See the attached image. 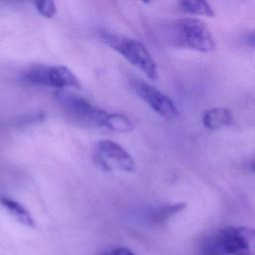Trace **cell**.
<instances>
[{"instance_id":"cell-5","label":"cell","mask_w":255,"mask_h":255,"mask_svg":"<svg viewBox=\"0 0 255 255\" xmlns=\"http://www.w3.org/2000/svg\"><path fill=\"white\" fill-rule=\"evenodd\" d=\"M24 79L32 84L53 87L59 90L65 88L81 89L78 77L67 67L62 65H37L24 73Z\"/></svg>"},{"instance_id":"cell-9","label":"cell","mask_w":255,"mask_h":255,"mask_svg":"<svg viewBox=\"0 0 255 255\" xmlns=\"http://www.w3.org/2000/svg\"><path fill=\"white\" fill-rule=\"evenodd\" d=\"M0 203L18 222L28 227H35V221L31 213L21 203L6 196L0 197Z\"/></svg>"},{"instance_id":"cell-12","label":"cell","mask_w":255,"mask_h":255,"mask_svg":"<svg viewBox=\"0 0 255 255\" xmlns=\"http://www.w3.org/2000/svg\"><path fill=\"white\" fill-rule=\"evenodd\" d=\"M34 5L38 10V12L46 18H53L57 12V7L54 1H50V0L36 1L34 2Z\"/></svg>"},{"instance_id":"cell-11","label":"cell","mask_w":255,"mask_h":255,"mask_svg":"<svg viewBox=\"0 0 255 255\" xmlns=\"http://www.w3.org/2000/svg\"><path fill=\"white\" fill-rule=\"evenodd\" d=\"M180 9L188 14L204 15L207 17H214L215 13L207 1L203 0H185L179 2Z\"/></svg>"},{"instance_id":"cell-7","label":"cell","mask_w":255,"mask_h":255,"mask_svg":"<svg viewBox=\"0 0 255 255\" xmlns=\"http://www.w3.org/2000/svg\"><path fill=\"white\" fill-rule=\"evenodd\" d=\"M133 89L137 96L159 116L165 119L177 117L178 110L173 101L153 86L145 82H136Z\"/></svg>"},{"instance_id":"cell-8","label":"cell","mask_w":255,"mask_h":255,"mask_svg":"<svg viewBox=\"0 0 255 255\" xmlns=\"http://www.w3.org/2000/svg\"><path fill=\"white\" fill-rule=\"evenodd\" d=\"M232 116L228 109L214 108L205 112L202 118V123L209 129H217L230 125Z\"/></svg>"},{"instance_id":"cell-4","label":"cell","mask_w":255,"mask_h":255,"mask_svg":"<svg viewBox=\"0 0 255 255\" xmlns=\"http://www.w3.org/2000/svg\"><path fill=\"white\" fill-rule=\"evenodd\" d=\"M56 97L63 110L72 120L83 126L110 129L113 113H108L87 100L64 91L57 92Z\"/></svg>"},{"instance_id":"cell-2","label":"cell","mask_w":255,"mask_h":255,"mask_svg":"<svg viewBox=\"0 0 255 255\" xmlns=\"http://www.w3.org/2000/svg\"><path fill=\"white\" fill-rule=\"evenodd\" d=\"M167 38L176 47L204 53L215 49V40L210 29L203 21L194 17L172 21L167 27Z\"/></svg>"},{"instance_id":"cell-10","label":"cell","mask_w":255,"mask_h":255,"mask_svg":"<svg viewBox=\"0 0 255 255\" xmlns=\"http://www.w3.org/2000/svg\"><path fill=\"white\" fill-rule=\"evenodd\" d=\"M186 207V203L180 202L175 204H166L158 206L147 213V219L153 224H162L170 217L179 213Z\"/></svg>"},{"instance_id":"cell-1","label":"cell","mask_w":255,"mask_h":255,"mask_svg":"<svg viewBox=\"0 0 255 255\" xmlns=\"http://www.w3.org/2000/svg\"><path fill=\"white\" fill-rule=\"evenodd\" d=\"M203 255H255V228L225 226L202 244Z\"/></svg>"},{"instance_id":"cell-14","label":"cell","mask_w":255,"mask_h":255,"mask_svg":"<svg viewBox=\"0 0 255 255\" xmlns=\"http://www.w3.org/2000/svg\"><path fill=\"white\" fill-rule=\"evenodd\" d=\"M252 169L255 170V161H254V163H253V165H252Z\"/></svg>"},{"instance_id":"cell-3","label":"cell","mask_w":255,"mask_h":255,"mask_svg":"<svg viewBox=\"0 0 255 255\" xmlns=\"http://www.w3.org/2000/svg\"><path fill=\"white\" fill-rule=\"evenodd\" d=\"M101 38L109 47L120 53L131 65L139 69L148 79L153 81L157 79L156 64L141 42L109 31L103 32Z\"/></svg>"},{"instance_id":"cell-13","label":"cell","mask_w":255,"mask_h":255,"mask_svg":"<svg viewBox=\"0 0 255 255\" xmlns=\"http://www.w3.org/2000/svg\"><path fill=\"white\" fill-rule=\"evenodd\" d=\"M108 255H134V254L129 249H128L126 247H119V248L114 249Z\"/></svg>"},{"instance_id":"cell-15","label":"cell","mask_w":255,"mask_h":255,"mask_svg":"<svg viewBox=\"0 0 255 255\" xmlns=\"http://www.w3.org/2000/svg\"><path fill=\"white\" fill-rule=\"evenodd\" d=\"M254 40H255V37H254Z\"/></svg>"},{"instance_id":"cell-6","label":"cell","mask_w":255,"mask_h":255,"mask_svg":"<svg viewBox=\"0 0 255 255\" xmlns=\"http://www.w3.org/2000/svg\"><path fill=\"white\" fill-rule=\"evenodd\" d=\"M94 161L102 169L121 170L131 172L135 168L132 156L118 142L111 139H103L94 147Z\"/></svg>"}]
</instances>
